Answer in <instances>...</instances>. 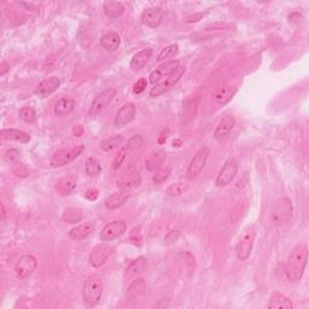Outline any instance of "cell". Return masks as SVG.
<instances>
[{
    "instance_id": "6da1fadb",
    "label": "cell",
    "mask_w": 309,
    "mask_h": 309,
    "mask_svg": "<svg viewBox=\"0 0 309 309\" xmlns=\"http://www.w3.org/2000/svg\"><path fill=\"white\" fill-rule=\"evenodd\" d=\"M307 245L299 243L291 250L289 257H287L286 265H285V275H286L287 280L292 281V283L301 280L305 266H307Z\"/></svg>"
},
{
    "instance_id": "7a4b0ae2",
    "label": "cell",
    "mask_w": 309,
    "mask_h": 309,
    "mask_svg": "<svg viewBox=\"0 0 309 309\" xmlns=\"http://www.w3.org/2000/svg\"><path fill=\"white\" fill-rule=\"evenodd\" d=\"M103 295V281L99 275L92 274L86 278L83 283L82 298L87 307H94Z\"/></svg>"
},
{
    "instance_id": "3957f363",
    "label": "cell",
    "mask_w": 309,
    "mask_h": 309,
    "mask_svg": "<svg viewBox=\"0 0 309 309\" xmlns=\"http://www.w3.org/2000/svg\"><path fill=\"white\" fill-rule=\"evenodd\" d=\"M292 203L289 198L283 197L275 203L274 208L272 212V219L273 223L275 224V226H283V225L287 224L292 218Z\"/></svg>"
},
{
    "instance_id": "277c9868",
    "label": "cell",
    "mask_w": 309,
    "mask_h": 309,
    "mask_svg": "<svg viewBox=\"0 0 309 309\" xmlns=\"http://www.w3.org/2000/svg\"><path fill=\"white\" fill-rule=\"evenodd\" d=\"M254 241H255V229L253 226H249L243 231L238 244H237V249H236L237 259L241 261H245L247 259H249L254 247Z\"/></svg>"
},
{
    "instance_id": "5b68a950",
    "label": "cell",
    "mask_w": 309,
    "mask_h": 309,
    "mask_svg": "<svg viewBox=\"0 0 309 309\" xmlns=\"http://www.w3.org/2000/svg\"><path fill=\"white\" fill-rule=\"evenodd\" d=\"M82 151H83V145H77V146H73V148L59 150V151L55 152V154L52 155V157H51L50 160L51 167L57 168V167L67 166V164L71 163L74 160H76Z\"/></svg>"
},
{
    "instance_id": "8992f818",
    "label": "cell",
    "mask_w": 309,
    "mask_h": 309,
    "mask_svg": "<svg viewBox=\"0 0 309 309\" xmlns=\"http://www.w3.org/2000/svg\"><path fill=\"white\" fill-rule=\"evenodd\" d=\"M209 155H211V149L208 146H203L196 152V155L193 156L190 164L187 168V178L188 179H194L199 175L202 169L205 166L207 160H208Z\"/></svg>"
},
{
    "instance_id": "52a82bcc",
    "label": "cell",
    "mask_w": 309,
    "mask_h": 309,
    "mask_svg": "<svg viewBox=\"0 0 309 309\" xmlns=\"http://www.w3.org/2000/svg\"><path fill=\"white\" fill-rule=\"evenodd\" d=\"M179 67H180V62L176 61V59L164 62L163 64L158 65V67L156 68L155 70H152L151 74L149 75L150 83H152V85H157L158 82H161L162 79H164V77L167 79L168 76H170V75L175 73V71L179 69Z\"/></svg>"
},
{
    "instance_id": "ba28073f",
    "label": "cell",
    "mask_w": 309,
    "mask_h": 309,
    "mask_svg": "<svg viewBox=\"0 0 309 309\" xmlns=\"http://www.w3.org/2000/svg\"><path fill=\"white\" fill-rule=\"evenodd\" d=\"M38 267V261L31 254L23 255L21 259L17 261L16 266H15V273H16L19 279H26L34 273Z\"/></svg>"
},
{
    "instance_id": "9c48e42d",
    "label": "cell",
    "mask_w": 309,
    "mask_h": 309,
    "mask_svg": "<svg viewBox=\"0 0 309 309\" xmlns=\"http://www.w3.org/2000/svg\"><path fill=\"white\" fill-rule=\"evenodd\" d=\"M140 185V175L138 173V170L134 167H128L126 169V172L122 174L121 178L119 179L118 186L120 191L124 192H130L134 188L139 187Z\"/></svg>"
},
{
    "instance_id": "30bf717a",
    "label": "cell",
    "mask_w": 309,
    "mask_h": 309,
    "mask_svg": "<svg viewBox=\"0 0 309 309\" xmlns=\"http://www.w3.org/2000/svg\"><path fill=\"white\" fill-rule=\"evenodd\" d=\"M116 95V89L114 88H108L106 91L100 92L97 97L94 98V100L92 101V106L89 108V116H98L99 114L103 112L106 108L112 103L114 97Z\"/></svg>"
},
{
    "instance_id": "8fae6325",
    "label": "cell",
    "mask_w": 309,
    "mask_h": 309,
    "mask_svg": "<svg viewBox=\"0 0 309 309\" xmlns=\"http://www.w3.org/2000/svg\"><path fill=\"white\" fill-rule=\"evenodd\" d=\"M127 230V223L125 220H115L107 224L100 231V239L103 242H110L121 237Z\"/></svg>"
},
{
    "instance_id": "7c38bea8",
    "label": "cell",
    "mask_w": 309,
    "mask_h": 309,
    "mask_svg": "<svg viewBox=\"0 0 309 309\" xmlns=\"http://www.w3.org/2000/svg\"><path fill=\"white\" fill-rule=\"evenodd\" d=\"M185 73V68L184 67H179L178 70L175 71L173 75L168 76L166 80L162 81V82H158L157 85H155L152 87V89L150 91V97L152 98H157L160 95L163 94L164 92H167L168 89H170L172 87H174L176 82L180 80V77L182 76V74Z\"/></svg>"
},
{
    "instance_id": "4fadbf2b",
    "label": "cell",
    "mask_w": 309,
    "mask_h": 309,
    "mask_svg": "<svg viewBox=\"0 0 309 309\" xmlns=\"http://www.w3.org/2000/svg\"><path fill=\"white\" fill-rule=\"evenodd\" d=\"M237 172H238V163H237L236 160L231 158L224 164V167L221 168L220 173H219L217 181L218 187H224V186H227L229 184L232 182V180L236 178Z\"/></svg>"
},
{
    "instance_id": "5bb4252c",
    "label": "cell",
    "mask_w": 309,
    "mask_h": 309,
    "mask_svg": "<svg viewBox=\"0 0 309 309\" xmlns=\"http://www.w3.org/2000/svg\"><path fill=\"white\" fill-rule=\"evenodd\" d=\"M137 114V108L133 103H126L125 106H122L118 110L115 116V121H114V125H115L116 128H122L125 126H127L128 124H131L133 121L134 118H136Z\"/></svg>"
},
{
    "instance_id": "9a60e30c",
    "label": "cell",
    "mask_w": 309,
    "mask_h": 309,
    "mask_svg": "<svg viewBox=\"0 0 309 309\" xmlns=\"http://www.w3.org/2000/svg\"><path fill=\"white\" fill-rule=\"evenodd\" d=\"M114 249L108 244H99L97 247L93 248L91 255H89V262L94 268L101 267L104 263H107V261L109 260V257L113 255Z\"/></svg>"
},
{
    "instance_id": "2e32d148",
    "label": "cell",
    "mask_w": 309,
    "mask_h": 309,
    "mask_svg": "<svg viewBox=\"0 0 309 309\" xmlns=\"http://www.w3.org/2000/svg\"><path fill=\"white\" fill-rule=\"evenodd\" d=\"M164 16V10L161 7L146 8L142 14L143 25L150 27V28H157L162 23Z\"/></svg>"
},
{
    "instance_id": "e0dca14e",
    "label": "cell",
    "mask_w": 309,
    "mask_h": 309,
    "mask_svg": "<svg viewBox=\"0 0 309 309\" xmlns=\"http://www.w3.org/2000/svg\"><path fill=\"white\" fill-rule=\"evenodd\" d=\"M236 125V118L233 115H225L223 119L220 120L219 125L217 126L214 131V138L219 142L226 140L230 137L231 132H232L233 127Z\"/></svg>"
},
{
    "instance_id": "ac0fdd59",
    "label": "cell",
    "mask_w": 309,
    "mask_h": 309,
    "mask_svg": "<svg viewBox=\"0 0 309 309\" xmlns=\"http://www.w3.org/2000/svg\"><path fill=\"white\" fill-rule=\"evenodd\" d=\"M61 86V80L58 76H50L41 81L37 88H35V94L41 98H46L49 95L55 93Z\"/></svg>"
},
{
    "instance_id": "d6986e66",
    "label": "cell",
    "mask_w": 309,
    "mask_h": 309,
    "mask_svg": "<svg viewBox=\"0 0 309 309\" xmlns=\"http://www.w3.org/2000/svg\"><path fill=\"white\" fill-rule=\"evenodd\" d=\"M100 45L104 50L109 52H115L121 45V39L116 32H108L100 37Z\"/></svg>"
},
{
    "instance_id": "ffe728a7",
    "label": "cell",
    "mask_w": 309,
    "mask_h": 309,
    "mask_svg": "<svg viewBox=\"0 0 309 309\" xmlns=\"http://www.w3.org/2000/svg\"><path fill=\"white\" fill-rule=\"evenodd\" d=\"M128 198H130V193H128V192H115V193H112L110 196L106 198V207L109 211H115V209H119L120 207L124 205V204L127 202Z\"/></svg>"
},
{
    "instance_id": "44dd1931",
    "label": "cell",
    "mask_w": 309,
    "mask_h": 309,
    "mask_svg": "<svg viewBox=\"0 0 309 309\" xmlns=\"http://www.w3.org/2000/svg\"><path fill=\"white\" fill-rule=\"evenodd\" d=\"M94 231V226L91 223H85L75 226L74 229H71L69 231V237H70L73 241H82L88 237L91 233Z\"/></svg>"
},
{
    "instance_id": "7402d4cb",
    "label": "cell",
    "mask_w": 309,
    "mask_h": 309,
    "mask_svg": "<svg viewBox=\"0 0 309 309\" xmlns=\"http://www.w3.org/2000/svg\"><path fill=\"white\" fill-rule=\"evenodd\" d=\"M2 138L5 140H11V142H17L21 144H27L31 140V136H29L27 132L21 130H14V128L3 130Z\"/></svg>"
},
{
    "instance_id": "603a6c76",
    "label": "cell",
    "mask_w": 309,
    "mask_h": 309,
    "mask_svg": "<svg viewBox=\"0 0 309 309\" xmlns=\"http://www.w3.org/2000/svg\"><path fill=\"white\" fill-rule=\"evenodd\" d=\"M152 57V50L151 49H144L139 52H137L136 55L132 57L131 59V68L133 70H142L145 67L146 63L149 62V59Z\"/></svg>"
},
{
    "instance_id": "cb8c5ba5",
    "label": "cell",
    "mask_w": 309,
    "mask_h": 309,
    "mask_svg": "<svg viewBox=\"0 0 309 309\" xmlns=\"http://www.w3.org/2000/svg\"><path fill=\"white\" fill-rule=\"evenodd\" d=\"M166 158L167 156L164 151H161V150L155 151L154 154L150 155V157L145 162L146 169L150 170V172H156V170L161 169L163 167L164 162H166Z\"/></svg>"
},
{
    "instance_id": "d4e9b609",
    "label": "cell",
    "mask_w": 309,
    "mask_h": 309,
    "mask_svg": "<svg viewBox=\"0 0 309 309\" xmlns=\"http://www.w3.org/2000/svg\"><path fill=\"white\" fill-rule=\"evenodd\" d=\"M103 10L106 16L113 20H118L125 14V7L120 2H106Z\"/></svg>"
},
{
    "instance_id": "484cf974",
    "label": "cell",
    "mask_w": 309,
    "mask_h": 309,
    "mask_svg": "<svg viewBox=\"0 0 309 309\" xmlns=\"http://www.w3.org/2000/svg\"><path fill=\"white\" fill-rule=\"evenodd\" d=\"M75 109V100L71 98H62L57 101L55 107V115L58 118H63L71 114Z\"/></svg>"
},
{
    "instance_id": "4316f807",
    "label": "cell",
    "mask_w": 309,
    "mask_h": 309,
    "mask_svg": "<svg viewBox=\"0 0 309 309\" xmlns=\"http://www.w3.org/2000/svg\"><path fill=\"white\" fill-rule=\"evenodd\" d=\"M75 186H76L75 180L73 178H70V176H65V178L59 179L58 181H57L55 188L59 196L65 197L69 196V194L75 190Z\"/></svg>"
},
{
    "instance_id": "83f0119b",
    "label": "cell",
    "mask_w": 309,
    "mask_h": 309,
    "mask_svg": "<svg viewBox=\"0 0 309 309\" xmlns=\"http://www.w3.org/2000/svg\"><path fill=\"white\" fill-rule=\"evenodd\" d=\"M237 93V87L233 86H225L223 88L218 89L217 92L213 94V99L219 104H226L235 97Z\"/></svg>"
},
{
    "instance_id": "f1b7e54d",
    "label": "cell",
    "mask_w": 309,
    "mask_h": 309,
    "mask_svg": "<svg viewBox=\"0 0 309 309\" xmlns=\"http://www.w3.org/2000/svg\"><path fill=\"white\" fill-rule=\"evenodd\" d=\"M146 292V283L145 280L142 278L136 279V280L133 281L130 285V287H128L127 290V298L128 299H138L140 298L144 293Z\"/></svg>"
},
{
    "instance_id": "f546056e",
    "label": "cell",
    "mask_w": 309,
    "mask_h": 309,
    "mask_svg": "<svg viewBox=\"0 0 309 309\" xmlns=\"http://www.w3.org/2000/svg\"><path fill=\"white\" fill-rule=\"evenodd\" d=\"M146 268H148V260L144 256H140L132 261L131 265L128 266L127 275L128 277H136V275H139L145 272Z\"/></svg>"
},
{
    "instance_id": "4dcf8cb0",
    "label": "cell",
    "mask_w": 309,
    "mask_h": 309,
    "mask_svg": "<svg viewBox=\"0 0 309 309\" xmlns=\"http://www.w3.org/2000/svg\"><path fill=\"white\" fill-rule=\"evenodd\" d=\"M267 307L275 309H291L292 308V303L287 297L281 295V293H274L269 298V303Z\"/></svg>"
},
{
    "instance_id": "1f68e13d",
    "label": "cell",
    "mask_w": 309,
    "mask_h": 309,
    "mask_svg": "<svg viewBox=\"0 0 309 309\" xmlns=\"http://www.w3.org/2000/svg\"><path fill=\"white\" fill-rule=\"evenodd\" d=\"M86 173H87V175L91 176V178H97L99 174L101 173L100 162H99L97 158H94V157L87 158Z\"/></svg>"
},
{
    "instance_id": "d6a6232c",
    "label": "cell",
    "mask_w": 309,
    "mask_h": 309,
    "mask_svg": "<svg viewBox=\"0 0 309 309\" xmlns=\"http://www.w3.org/2000/svg\"><path fill=\"white\" fill-rule=\"evenodd\" d=\"M63 220L69 224H76L82 220V213L77 208H68L63 213Z\"/></svg>"
},
{
    "instance_id": "836d02e7",
    "label": "cell",
    "mask_w": 309,
    "mask_h": 309,
    "mask_svg": "<svg viewBox=\"0 0 309 309\" xmlns=\"http://www.w3.org/2000/svg\"><path fill=\"white\" fill-rule=\"evenodd\" d=\"M122 142H124V137H122V136H115V137L109 138V139L104 140V142H101L100 148H101V150H103L104 152H109V151H113L114 149L118 148V146Z\"/></svg>"
},
{
    "instance_id": "e575fe53",
    "label": "cell",
    "mask_w": 309,
    "mask_h": 309,
    "mask_svg": "<svg viewBox=\"0 0 309 309\" xmlns=\"http://www.w3.org/2000/svg\"><path fill=\"white\" fill-rule=\"evenodd\" d=\"M178 52H179L178 44L169 45V46L164 47V49L161 51L160 55H158V57H157V62H162V61H164V59H168V58H174V57L178 55Z\"/></svg>"
},
{
    "instance_id": "d590c367",
    "label": "cell",
    "mask_w": 309,
    "mask_h": 309,
    "mask_svg": "<svg viewBox=\"0 0 309 309\" xmlns=\"http://www.w3.org/2000/svg\"><path fill=\"white\" fill-rule=\"evenodd\" d=\"M20 118L26 122V124H34L37 120V114L33 107H23L20 110Z\"/></svg>"
},
{
    "instance_id": "8d00e7d4",
    "label": "cell",
    "mask_w": 309,
    "mask_h": 309,
    "mask_svg": "<svg viewBox=\"0 0 309 309\" xmlns=\"http://www.w3.org/2000/svg\"><path fill=\"white\" fill-rule=\"evenodd\" d=\"M186 190H187V185L185 182H175L167 188V194L169 197H178L181 196Z\"/></svg>"
},
{
    "instance_id": "74e56055",
    "label": "cell",
    "mask_w": 309,
    "mask_h": 309,
    "mask_svg": "<svg viewBox=\"0 0 309 309\" xmlns=\"http://www.w3.org/2000/svg\"><path fill=\"white\" fill-rule=\"evenodd\" d=\"M170 172H172V167H162L161 169L156 170L155 175H154V182L155 184H162L168 179V176L170 175Z\"/></svg>"
},
{
    "instance_id": "f35d334b",
    "label": "cell",
    "mask_w": 309,
    "mask_h": 309,
    "mask_svg": "<svg viewBox=\"0 0 309 309\" xmlns=\"http://www.w3.org/2000/svg\"><path fill=\"white\" fill-rule=\"evenodd\" d=\"M127 146H125V148H122L121 150L119 151V154L116 155L115 160H114L113 162V168L114 169H118V168L121 167V164L124 163L125 158H126V154H127Z\"/></svg>"
},
{
    "instance_id": "ab89813d",
    "label": "cell",
    "mask_w": 309,
    "mask_h": 309,
    "mask_svg": "<svg viewBox=\"0 0 309 309\" xmlns=\"http://www.w3.org/2000/svg\"><path fill=\"white\" fill-rule=\"evenodd\" d=\"M143 145V138L139 136L136 137H132L130 140H128L127 143V150L128 151H134V150H138L140 148V146Z\"/></svg>"
},
{
    "instance_id": "60d3db41",
    "label": "cell",
    "mask_w": 309,
    "mask_h": 309,
    "mask_svg": "<svg viewBox=\"0 0 309 309\" xmlns=\"http://www.w3.org/2000/svg\"><path fill=\"white\" fill-rule=\"evenodd\" d=\"M20 156H21V154H20V151L19 150H16V149H10L9 150V151L7 152V156H5V157H7V160L8 161H10L11 163H17V162H19V160H20Z\"/></svg>"
},
{
    "instance_id": "b9f144b4",
    "label": "cell",
    "mask_w": 309,
    "mask_h": 309,
    "mask_svg": "<svg viewBox=\"0 0 309 309\" xmlns=\"http://www.w3.org/2000/svg\"><path fill=\"white\" fill-rule=\"evenodd\" d=\"M146 86H148V81H146L145 79H139L136 83H134L133 92L136 93V94H140V93H143L144 91H145Z\"/></svg>"
},
{
    "instance_id": "7bdbcfd3",
    "label": "cell",
    "mask_w": 309,
    "mask_h": 309,
    "mask_svg": "<svg viewBox=\"0 0 309 309\" xmlns=\"http://www.w3.org/2000/svg\"><path fill=\"white\" fill-rule=\"evenodd\" d=\"M140 229L139 227H137V229H133L132 230V233H131V241L133 242V244H137V245H140L142 244V233L139 232Z\"/></svg>"
},
{
    "instance_id": "ee69618b",
    "label": "cell",
    "mask_w": 309,
    "mask_h": 309,
    "mask_svg": "<svg viewBox=\"0 0 309 309\" xmlns=\"http://www.w3.org/2000/svg\"><path fill=\"white\" fill-rule=\"evenodd\" d=\"M179 237H180L179 231H172V232H169L166 236V238H164V242H166L167 244H169V243H175L179 239Z\"/></svg>"
},
{
    "instance_id": "f6af8a7d",
    "label": "cell",
    "mask_w": 309,
    "mask_h": 309,
    "mask_svg": "<svg viewBox=\"0 0 309 309\" xmlns=\"http://www.w3.org/2000/svg\"><path fill=\"white\" fill-rule=\"evenodd\" d=\"M14 167H16V168H19V170L17 169H14V173L16 174V175H21V176H26L27 174H28V172H27V168L23 166L22 163H19V162H17V163H15V166Z\"/></svg>"
},
{
    "instance_id": "bcb514c9",
    "label": "cell",
    "mask_w": 309,
    "mask_h": 309,
    "mask_svg": "<svg viewBox=\"0 0 309 309\" xmlns=\"http://www.w3.org/2000/svg\"><path fill=\"white\" fill-rule=\"evenodd\" d=\"M99 197V192L97 190H94V188H91V190H88L86 192V198L89 200H95Z\"/></svg>"
},
{
    "instance_id": "7dc6e473",
    "label": "cell",
    "mask_w": 309,
    "mask_h": 309,
    "mask_svg": "<svg viewBox=\"0 0 309 309\" xmlns=\"http://www.w3.org/2000/svg\"><path fill=\"white\" fill-rule=\"evenodd\" d=\"M9 70H10V64H9L8 62L2 61V65H0V75H2V76H4V75L7 74Z\"/></svg>"
},
{
    "instance_id": "c3c4849f",
    "label": "cell",
    "mask_w": 309,
    "mask_h": 309,
    "mask_svg": "<svg viewBox=\"0 0 309 309\" xmlns=\"http://www.w3.org/2000/svg\"><path fill=\"white\" fill-rule=\"evenodd\" d=\"M73 134L75 137H81L83 134V127L81 125H75L73 128Z\"/></svg>"
},
{
    "instance_id": "681fc988",
    "label": "cell",
    "mask_w": 309,
    "mask_h": 309,
    "mask_svg": "<svg viewBox=\"0 0 309 309\" xmlns=\"http://www.w3.org/2000/svg\"><path fill=\"white\" fill-rule=\"evenodd\" d=\"M0 208H2V221H4L5 217H7V211H5L4 204H0Z\"/></svg>"
}]
</instances>
